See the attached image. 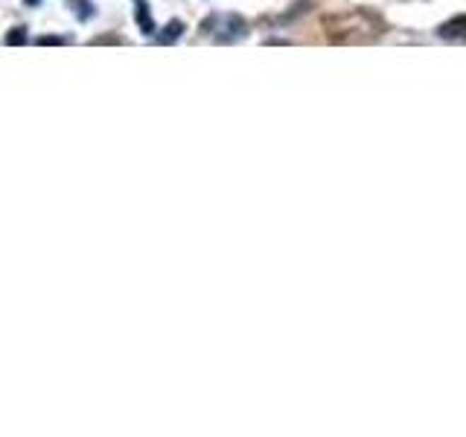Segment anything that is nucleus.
<instances>
[{"mask_svg":"<svg viewBox=\"0 0 466 437\" xmlns=\"http://www.w3.org/2000/svg\"><path fill=\"white\" fill-rule=\"evenodd\" d=\"M204 33L222 38V41H239L248 27H245V21L239 15H213L204 21Z\"/></svg>","mask_w":466,"mask_h":437,"instance_id":"obj_1","label":"nucleus"},{"mask_svg":"<svg viewBox=\"0 0 466 437\" xmlns=\"http://www.w3.org/2000/svg\"><path fill=\"white\" fill-rule=\"evenodd\" d=\"M181 33H184V23L181 21H169L166 23V33H161V44H173V41H178L181 38Z\"/></svg>","mask_w":466,"mask_h":437,"instance_id":"obj_4","label":"nucleus"},{"mask_svg":"<svg viewBox=\"0 0 466 437\" xmlns=\"http://www.w3.org/2000/svg\"><path fill=\"white\" fill-rule=\"evenodd\" d=\"M38 44H64V38H56V35H41Z\"/></svg>","mask_w":466,"mask_h":437,"instance_id":"obj_6","label":"nucleus"},{"mask_svg":"<svg viewBox=\"0 0 466 437\" xmlns=\"http://www.w3.org/2000/svg\"><path fill=\"white\" fill-rule=\"evenodd\" d=\"M27 4H30V6H38V4H41V0H27Z\"/></svg>","mask_w":466,"mask_h":437,"instance_id":"obj_7","label":"nucleus"},{"mask_svg":"<svg viewBox=\"0 0 466 437\" xmlns=\"http://www.w3.org/2000/svg\"><path fill=\"white\" fill-rule=\"evenodd\" d=\"M6 44H9V47H15V44H27V30H23V27H15V30L6 35Z\"/></svg>","mask_w":466,"mask_h":437,"instance_id":"obj_5","label":"nucleus"},{"mask_svg":"<svg viewBox=\"0 0 466 437\" xmlns=\"http://www.w3.org/2000/svg\"><path fill=\"white\" fill-rule=\"evenodd\" d=\"M440 38H466V15H458L446 23H440V30H437Z\"/></svg>","mask_w":466,"mask_h":437,"instance_id":"obj_2","label":"nucleus"},{"mask_svg":"<svg viewBox=\"0 0 466 437\" xmlns=\"http://www.w3.org/2000/svg\"><path fill=\"white\" fill-rule=\"evenodd\" d=\"M134 18H137V23H140V30L146 33V35H152L155 33V21H152V12H149V4H137V9H134Z\"/></svg>","mask_w":466,"mask_h":437,"instance_id":"obj_3","label":"nucleus"}]
</instances>
